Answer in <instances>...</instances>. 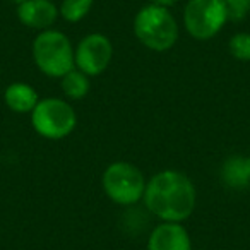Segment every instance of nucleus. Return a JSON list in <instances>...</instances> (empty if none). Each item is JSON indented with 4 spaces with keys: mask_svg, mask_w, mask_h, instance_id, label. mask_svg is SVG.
I'll return each instance as SVG.
<instances>
[{
    "mask_svg": "<svg viewBox=\"0 0 250 250\" xmlns=\"http://www.w3.org/2000/svg\"><path fill=\"white\" fill-rule=\"evenodd\" d=\"M18 19L22 26L36 31H45L53 28L57 19L60 18L59 7L53 0H24L16 9Z\"/></svg>",
    "mask_w": 250,
    "mask_h": 250,
    "instance_id": "6e6552de",
    "label": "nucleus"
},
{
    "mask_svg": "<svg viewBox=\"0 0 250 250\" xmlns=\"http://www.w3.org/2000/svg\"><path fill=\"white\" fill-rule=\"evenodd\" d=\"M31 125L35 132L43 139L60 141L74 132L77 115L69 100L48 96L40 100L31 111Z\"/></svg>",
    "mask_w": 250,
    "mask_h": 250,
    "instance_id": "39448f33",
    "label": "nucleus"
},
{
    "mask_svg": "<svg viewBox=\"0 0 250 250\" xmlns=\"http://www.w3.org/2000/svg\"><path fill=\"white\" fill-rule=\"evenodd\" d=\"M4 101L11 111L18 115H31L40 103V96L28 83H11L4 91Z\"/></svg>",
    "mask_w": 250,
    "mask_h": 250,
    "instance_id": "9d476101",
    "label": "nucleus"
},
{
    "mask_svg": "<svg viewBox=\"0 0 250 250\" xmlns=\"http://www.w3.org/2000/svg\"><path fill=\"white\" fill-rule=\"evenodd\" d=\"M146 209L165 223H184L192 216L197 190L190 177L178 170H161L147 180L144 190Z\"/></svg>",
    "mask_w": 250,
    "mask_h": 250,
    "instance_id": "f257e3e1",
    "label": "nucleus"
},
{
    "mask_svg": "<svg viewBox=\"0 0 250 250\" xmlns=\"http://www.w3.org/2000/svg\"><path fill=\"white\" fill-rule=\"evenodd\" d=\"M7 2H11V4H14L16 7H18V5H19V4H22L24 0H7Z\"/></svg>",
    "mask_w": 250,
    "mask_h": 250,
    "instance_id": "f3484780",
    "label": "nucleus"
},
{
    "mask_svg": "<svg viewBox=\"0 0 250 250\" xmlns=\"http://www.w3.org/2000/svg\"><path fill=\"white\" fill-rule=\"evenodd\" d=\"M113 60V45L111 40L103 33H89L74 48V63L76 69L89 77L101 76L110 67Z\"/></svg>",
    "mask_w": 250,
    "mask_h": 250,
    "instance_id": "0eeeda50",
    "label": "nucleus"
},
{
    "mask_svg": "<svg viewBox=\"0 0 250 250\" xmlns=\"http://www.w3.org/2000/svg\"><path fill=\"white\" fill-rule=\"evenodd\" d=\"M177 2H180V0H151V4H156V5H161V7H173Z\"/></svg>",
    "mask_w": 250,
    "mask_h": 250,
    "instance_id": "dca6fc26",
    "label": "nucleus"
},
{
    "mask_svg": "<svg viewBox=\"0 0 250 250\" xmlns=\"http://www.w3.org/2000/svg\"><path fill=\"white\" fill-rule=\"evenodd\" d=\"M94 0H62L59 5V14L65 22L76 24L87 18L93 9Z\"/></svg>",
    "mask_w": 250,
    "mask_h": 250,
    "instance_id": "ddd939ff",
    "label": "nucleus"
},
{
    "mask_svg": "<svg viewBox=\"0 0 250 250\" xmlns=\"http://www.w3.org/2000/svg\"><path fill=\"white\" fill-rule=\"evenodd\" d=\"M132 31L137 42L153 52H168L178 42L180 28L170 9L156 4L144 5L136 14Z\"/></svg>",
    "mask_w": 250,
    "mask_h": 250,
    "instance_id": "f03ea898",
    "label": "nucleus"
},
{
    "mask_svg": "<svg viewBox=\"0 0 250 250\" xmlns=\"http://www.w3.org/2000/svg\"><path fill=\"white\" fill-rule=\"evenodd\" d=\"M228 19L225 0H188L184 7V28L197 42L214 38Z\"/></svg>",
    "mask_w": 250,
    "mask_h": 250,
    "instance_id": "423d86ee",
    "label": "nucleus"
},
{
    "mask_svg": "<svg viewBox=\"0 0 250 250\" xmlns=\"http://www.w3.org/2000/svg\"><path fill=\"white\" fill-rule=\"evenodd\" d=\"M146 250H194L192 238L182 223L161 221L147 236Z\"/></svg>",
    "mask_w": 250,
    "mask_h": 250,
    "instance_id": "1a4fd4ad",
    "label": "nucleus"
},
{
    "mask_svg": "<svg viewBox=\"0 0 250 250\" xmlns=\"http://www.w3.org/2000/svg\"><path fill=\"white\" fill-rule=\"evenodd\" d=\"M60 89H62L65 100L79 101V100H83V98H86L87 93H89L91 77L74 67L65 76L60 77Z\"/></svg>",
    "mask_w": 250,
    "mask_h": 250,
    "instance_id": "f8f14e48",
    "label": "nucleus"
},
{
    "mask_svg": "<svg viewBox=\"0 0 250 250\" xmlns=\"http://www.w3.org/2000/svg\"><path fill=\"white\" fill-rule=\"evenodd\" d=\"M228 52L235 60L250 62V33H236L229 38Z\"/></svg>",
    "mask_w": 250,
    "mask_h": 250,
    "instance_id": "4468645a",
    "label": "nucleus"
},
{
    "mask_svg": "<svg viewBox=\"0 0 250 250\" xmlns=\"http://www.w3.org/2000/svg\"><path fill=\"white\" fill-rule=\"evenodd\" d=\"M144 173L129 161H113L101 175V187L111 202L118 206H134L143 201L146 190Z\"/></svg>",
    "mask_w": 250,
    "mask_h": 250,
    "instance_id": "20e7f679",
    "label": "nucleus"
},
{
    "mask_svg": "<svg viewBox=\"0 0 250 250\" xmlns=\"http://www.w3.org/2000/svg\"><path fill=\"white\" fill-rule=\"evenodd\" d=\"M53 2H55V0H53Z\"/></svg>",
    "mask_w": 250,
    "mask_h": 250,
    "instance_id": "a211bd4d",
    "label": "nucleus"
},
{
    "mask_svg": "<svg viewBox=\"0 0 250 250\" xmlns=\"http://www.w3.org/2000/svg\"><path fill=\"white\" fill-rule=\"evenodd\" d=\"M31 53L40 72L52 79H60L76 67L72 42L59 29L50 28L40 31L33 40Z\"/></svg>",
    "mask_w": 250,
    "mask_h": 250,
    "instance_id": "7ed1b4c3",
    "label": "nucleus"
},
{
    "mask_svg": "<svg viewBox=\"0 0 250 250\" xmlns=\"http://www.w3.org/2000/svg\"><path fill=\"white\" fill-rule=\"evenodd\" d=\"M221 180L229 188H245L250 185V171L245 156H231L221 167Z\"/></svg>",
    "mask_w": 250,
    "mask_h": 250,
    "instance_id": "9b49d317",
    "label": "nucleus"
},
{
    "mask_svg": "<svg viewBox=\"0 0 250 250\" xmlns=\"http://www.w3.org/2000/svg\"><path fill=\"white\" fill-rule=\"evenodd\" d=\"M228 19L231 22H240L250 14V0H225Z\"/></svg>",
    "mask_w": 250,
    "mask_h": 250,
    "instance_id": "2eb2a0df",
    "label": "nucleus"
}]
</instances>
